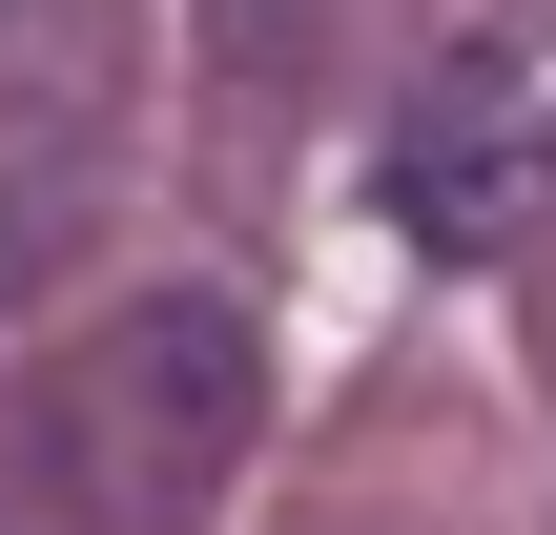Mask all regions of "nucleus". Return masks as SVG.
<instances>
[{
    "label": "nucleus",
    "instance_id": "7ed1b4c3",
    "mask_svg": "<svg viewBox=\"0 0 556 535\" xmlns=\"http://www.w3.org/2000/svg\"><path fill=\"white\" fill-rule=\"evenodd\" d=\"M83 227H103V103L83 82H0V309L62 289Z\"/></svg>",
    "mask_w": 556,
    "mask_h": 535
},
{
    "label": "nucleus",
    "instance_id": "f257e3e1",
    "mask_svg": "<svg viewBox=\"0 0 556 535\" xmlns=\"http://www.w3.org/2000/svg\"><path fill=\"white\" fill-rule=\"evenodd\" d=\"M248 433H268V330H248L227 289H144V309H103L83 371H62V412H41L62 495H83L103 535H186L206 495H227Z\"/></svg>",
    "mask_w": 556,
    "mask_h": 535
},
{
    "label": "nucleus",
    "instance_id": "20e7f679",
    "mask_svg": "<svg viewBox=\"0 0 556 535\" xmlns=\"http://www.w3.org/2000/svg\"><path fill=\"white\" fill-rule=\"evenodd\" d=\"M289 62H309V0H206V82H227L248 124L289 103Z\"/></svg>",
    "mask_w": 556,
    "mask_h": 535
},
{
    "label": "nucleus",
    "instance_id": "f03ea898",
    "mask_svg": "<svg viewBox=\"0 0 556 535\" xmlns=\"http://www.w3.org/2000/svg\"><path fill=\"white\" fill-rule=\"evenodd\" d=\"M536 186H556V124H536V82H516V62L413 82V124H392V227H413V247H495Z\"/></svg>",
    "mask_w": 556,
    "mask_h": 535
}]
</instances>
